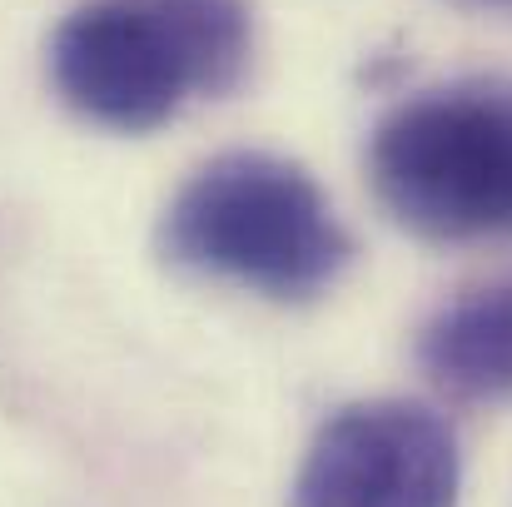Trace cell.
<instances>
[{"instance_id":"3","label":"cell","mask_w":512,"mask_h":507,"mask_svg":"<svg viewBox=\"0 0 512 507\" xmlns=\"http://www.w3.org/2000/svg\"><path fill=\"white\" fill-rule=\"evenodd\" d=\"M378 204L413 234H512V80H453L393 105L368 140Z\"/></svg>"},{"instance_id":"5","label":"cell","mask_w":512,"mask_h":507,"mask_svg":"<svg viewBox=\"0 0 512 507\" xmlns=\"http://www.w3.org/2000/svg\"><path fill=\"white\" fill-rule=\"evenodd\" d=\"M423 373L473 403L512 398V279L468 289L443 304L418 334Z\"/></svg>"},{"instance_id":"6","label":"cell","mask_w":512,"mask_h":507,"mask_svg":"<svg viewBox=\"0 0 512 507\" xmlns=\"http://www.w3.org/2000/svg\"><path fill=\"white\" fill-rule=\"evenodd\" d=\"M468 5H488V10H512V0H468Z\"/></svg>"},{"instance_id":"4","label":"cell","mask_w":512,"mask_h":507,"mask_svg":"<svg viewBox=\"0 0 512 507\" xmlns=\"http://www.w3.org/2000/svg\"><path fill=\"white\" fill-rule=\"evenodd\" d=\"M458 478V438L433 408L363 398L314 433L289 507H453Z\"/></svg>"},{"instance_id":"1","label":"cell","mask_w":512,"mask_h":507,"mask_svg":"<svg viewBox=\"0 0 512 507\" xmlns=\"http://www.w3.org/2000/svg\"><path fill=\"white\" fill-rule=\"evenodd\" d=\"M249 70L244 0H85L50 35L60 100L105 130H155Z\"/></svg>"},{"instance_id":"2","label":"cell","mask_w":512,"mask_h":507,"mask_svg":"<svg viewBox=\"0 0 512 507\" xmlns=\"http://www.w3.org/2000/svg\"><path fill=\"white\" fill-rule=\"evenodd\" d=\"M160 254L264 299H314L348 269V229L294 160L229 150L199 165L165 204Z\"/></svg>"}]
</instances>
